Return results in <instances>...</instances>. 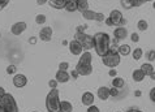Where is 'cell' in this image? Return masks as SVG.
Returning <instances> with one entry per match:
<instances>
[{
  "label": "cell",
  "instance_id": "6da1fadb",
  "mask_svg": "<svg viewBox=\"0 0 155 112\" xmlns=\"http://www.w3.org/2000/svg\"><path fill=\"white\" fill-rule=\"evenodd\" d=\"M110 35L107 33L99 31L94 35V48L98 56H104L110 50Z\"/></svg>",
  "mask_w": 155,
  "mask_h": 112
},
{
  "label": "cell",
  "instance_id": "7a4b0ae2",
  "mask_svg": "<svg viewBox=\"0 0 155 112\" xmlns=\"http://www.w3.org/2000/svg\"><path fill=\"white\" fill-rule=\"evenodd\" d=\"M0 112H18L16 99L11 93H5L0 98Z\"/></svg>",
  "mask_w": 155,
  "mask_h": 112
},
{
  "label": "cell",
  "instance_id": "3957f363",
  "mask_svg": "<svg viewBox=\"0 0 155 112\" xmlns=\"http://www.w3.org/2000/svg\"><path fill=\"white\" fill-rule=\"evenodd\" d=\"M46 108L48 112H60V98L58 89H51V91L47 94Z\"/></svg>",
  "mask_w": 155,
  "mask_h": 112
},
{
  "label": "cell",
  "instance_id": "277c9868",
  "mask_svg": "<svg viewBox=\"0 0 155 112\" xmlns=\"http://www.w3.org/2000/svg\"><path fill=\"white\" fill-rule=\"evenodd\" d=\"M120 60H121V56L119 55L117 50L114 48V47H110L108 52H107L104 56H102V63L104 64L106 67L111 68H116L120 64Z\"/></svg>",
  "mask_w": 155,
  "mask_h": 112
},
{
  "label": "cell",
  "instance_id": "5b68a950",
  "mask_svg": "<svg viewBox=\"0 0 155 112\" xmlns=\"http://www.w3.org/2000/svg\"><path fill=\"white\" fill-rule=\"evenodd\" d=\"M108 18L112 21L114 26H121V25H125V24H127V20L124 18L123 13H121V12H120L119 9L111 11V13H110V16H108Z\"/></svg>",
  "mask_w": 155,
  "mask_h": 112
},
{
  "label": "cell",
  "instance_id": "8992f818",
  "mask_svg": "<svg viewBox=\"0 0 155 112\" xmlns=\"http://www.w3.org/2000/svg\"><path fill=\"white\" fill-rule=\"evenodd\" d=\"M82 15V17L85 20H89V21H104V15L103 13H99V12H94V11H90V9H87V11H85L84 13H81Z\"/></svg>",
  "mask_w": 155,
  "mask_h": 112
},
{
  "label": "cell",
  "instance_id": "52a82bcc",
  "mask_svg": "<svg viewBox=\"0 0 155 112\" xmlns=\"http://www.w3.org/2000/svg\"><path fill=\"white\" fill-rule=\"evenodd\" d=\"M68 48H69V52L74 56H80L84 52V47L81 44V42H78L77 39H73L68 43Z\"/></svg>",
  "mask_w": 155,
  "mask_h": 112
},
{
  "label": "cell",
  "instance_id": "ba28073f",
  "mask_svg": "<svg viewBox=\"0 0 155 112\" xmlns=\"http://www.w3.org/2000/svg\"><path fill=\"white\" fill-rule=\"evenodd\" d=\"M74 69L78 72V74L80 76H90L93 73V65L91 64H80V63H77V65Z\"/></svg>",
  "mask_w": 155,
  "mask_h": 112
},
{
  "label": "cell",
  "instance_id": "9c48e42d",
  "mask_svg": "<svg viewBox=\"0 0 155 112\" xmlns=\"http://www.w3.org/2000/svg\"><path fill=\"white\" fill-rule=\"evenodd\" d=\"M13 85L17 89H22L28 85V77L22 73H16L13 77Z\"/></svg>",
  "mask_w": 155,
  "mask_h": 112
},
{
  "label": "cell",
  "instance_id": "30bf717a",
  "mask_svg": "<svg viewBox=\"0 0 155 112\" xmlns=\"http://www.w3.org/2000/svg\"><path fill=\"white\" fill-rule=\"evenodd\" d=\"M28 25L25 21H18V22H15L13 25H12L11 28V33L13 34V35H21L25 30H26Z\"/></svg>",
  "mask_w": 155,
  "mask_h": 112
},
{
  "label": "cell",
  "instance_id": "8fae6325",
  "mask_svg": "<svg viewBox=\"0 0 155 112\" xmlns=\"http://www.w3.org/2000/svg\"><path fill=\"white\" fill-rule=\"evenodd\" d=\"M52 35H54V30L50 26L42 28L41 31H39V39L43 41V42H50L51 39H52Z\"/></svg>",
  "mask_w": 155,
  "mask_h": 112
},
{
  "label": "cell",
  "instance_id": "7c38bea8",
  "mask_svg": "<svg viewBox=\"0 0 155 112\" xmlns=\"http://www.w3.org/2000/svg\"><path fill=\"white\" fill-rule=\"evenodd\" d=\"M128 35H129V33L125 26H117L114 30V37H115V39H117V41H124Z\"/></svg>",
  "mask_w": 155,
  "mask_h": 112
},
{
  "label": "cell",
  "instance_id": "4fadbf2b",
  "mask_svg": "<svg viewBox=\"0 0 155 112\" xmlns=\"http://www.w3.org/2000/svg\"><path fill=\"white\" fill-rule=\"evenodd\" d=\"M81 44H82L84 50H87V51L94 48V37L89 35V34H85L84 38L81 39Z\"/></svg>",
  "mask_w": 155,
  "mask_h": 112
},
{
  "label": "cell",
  "instance_id": "5bb4252c",
  "mask_svg": "<svg viewBox=\"0 0 155 112\" xmlns=\"http://www.w3.org/2000/svg\"><path fill=\"white\" fill-rule=\"evenodd\" d=\"M55 80H56L59 84H67L68 81L71 80V76L67 71H60L59 69L56 72V74H55Z\"/></svg>",
  "mask_w": 155,
  "mask_h": 112
},
{
  "label": "cell",
  "instance_id": "9a60e30c",
  "mask_svg": "<svg viewBox=\"0 0 155 112\" xmlns=\"http://www.w3.org/2000/svg\"><path fill=\"white\" fill-rule=\"evenodd\" d=\"M97 95L101 100H103V102L107 100V99L110 98V87H107V86H101V87H98Z\"/></svg>",
  "mask_w": 155,
  "mask_h": 112
},
{
  "label": "cell",
  "instance_id": "2e32d148",
  "mask_svg": "<svg viewBox=\"0 0 155 112\" xmlns=\"http://www.w3.org/2000/svg\"><path fill=\"white\" fill-rule=\"evenodd\" d=\"M94 94L93 93H90V91H86L82 94V97H81V102H82V104L84 106H91L94 104Z\"/></svg>",
  "mask_w": 155,
  "mask_h": 112
},
{
  "label": "cell",
  "instance_id": "e0dca14e",
  "mask_svg": "<svg viewBox=\"0 0 155 112\" xmlns=\"http://www.w3.org/2000/svg\"><path fill=\"white\" fill-rule=\"evenodd\" d=\"M91 61H93V55L89 51H84L80 55V60H78L80 64H91Z\"/></svg>",
  "mask_w": 155,
  "mask_h": 112
},
{
  "label": "cell",
  "instance_id": "ac0fdd59",
  "mask_svg": "<svg viewBox=\"0 0 155 112\" xmlns=\"http://www.w3.org/2000/svg\"><path fill=\"white\" fill-rule=\"evenodd\" d=\"M48 4L55 9H65L67 0H48Z\"/></svg>",
  "mask_w": 155,
  "mask_h": 112
},
{
  "label": "cell",
  "instance_id": "d6986e66",
  "mask_svg": "<svg viewBox=\"0 0 155 112\" xmlns=\"http://www.w3.org/2000/svg\"><path fill=\"white\" fill-rule=\"evenodd\" d=\"M145 77H146V74L141 69H136L132 73V78H133V81H136V82H142V81L145 80Z\"/></svg>",
  "mask_w": 155,
  "mask_h": 112
},
{
  "label": "cell",
  "instance_id": "ffe728a7",
  "mask_svg": "<svg viewBox=\"0 0 155 112\" xmlns=\"http://www.w3.org/2000/svg\"><path fill=\"white\" fill-rule=\"evenodd\" d=\"M73 106L68 100H60V112H72Z\"/></svg>",
  "mask_w": 155,
  "mask_h": 112
},
{
  "label": "cell",
  "instance_id": "44dd1931",
  "mask_svg": "<svg viewBox=\"0 0 155 112\" xmlns=\"http://www.w3.org/2000/svg\"><path fill=\"white\" fill-rule=\"evenodd\" d=\"M112 86L116 89H124L125 87V81H124V78H121V77H114L112 80Z\"/></svg>",
  "mask_w": 155,
  "mask_h": 112
},
{
  "label": "cell",
  "instance_id": "7402d4cb",
  "mask_svg": "<svg viewBox=\"0 0 155 112\" xmlns=\"http://www.w3.org/2000/svg\"><path fill=\"white\" fill-rule=\"evenodd\" d=\"M89 9V2L87 0H77V11L84 13L85 11Z\"/></svg>",
  "mask_w": 155,
  "mask_h": 112
},
{
  "label": "cell",
  "instance_id": "603a6c76",
  "mask_svg": "<svg viewBox=\"0 0 155 112\" xmlns=\"http://www.w3.org/2000/svg\"><path fill=\"white\" fill-rule=\"evenodd\" d=\"M117 52L120 56H128L129 54H130V46L129 44H120L119 48H117Z\"/></svg>",
  "mask_w": 155,
  "mask_h": 112
},
{
  "label": "cell",
  "instance_id": "cb8c5ba5",
  "mask_svg": "<svg viewBox=\"0 0 155 112\" xmlns=\"http://www.w3.org/2000/svg\"><path fill=\"white\" fill-rule=\"evenodd\" d=\"M65 11L71 12V13H73V12H76V11H77V0H67Z\"/></svg>",
  "mask_w": 155,
  "mask_h": 112
},
{
  "label": "cell",
  "instance_id": "d4e9b609",
  "mask_svg": "<svg viewBox=\"0 0 155 112\" xmlns=\"http://www.w3.org/2000/svg\"><path fill=\"white\" fill-rule=\"evenodd\" d=\"M140 69L143 72L146 76H149L151 72H154V67H153V64H151V63H143V64L141 65Z\"/></svg>",
  "mask_w": 155,
  "mask_h": 112
},
{
  "label": "cell",
  "instance_id": "484cf974",
  "mask_svg": "<svg viewBox=\"0 0 155 112\" xmlns=\"http://www.w3.org/2000/svg\"><path fill=\"white\" fill-rule=\"evenodd\" d=\"M137 28H138L140 31H146V30L149 29V22L146 20H140L138 22H137Z\"/></svg>",
  "mask_w": 155,
  "mask_h": 112
},
{
  "label": "cell",
  "instance_id": "4316f807",
  "mask_svg": "<svg viewBox=\"0 0 155 112\" xmlns=\"http://www.w3.org/2000/svg\"><path fill=\"white\" fill-rule=\"evenodd\" d=\"M142 56H143V50L142 48H136L134 51H133V59H134L136 61L137 60H140Z\"/></svg>",
  "mask_w": 155,
  "mask_h": 112
},
{
  "label": "cell",
  "instance_id": "83f0119b",
  "mask_svg": "<svg viewBox=\"0 0 155 112\" xmlns=\"http://www.w3.org/2000/svg\"><path fill=\"white\" fill-rule=\"evenodd\" d=\"M46 16L45 15H37L35 16V22L37 25H45L46 24Z\"/></svg>",
  "mask_w": 155,
  "mask_h": 112
},
{
  "label": "cell",
  "instance_id": "f1b7e54d",
  "mask_svg": "<svg viewBox=\"0 0 155 112\" xmlns=\"http://www.w3.org/2000/svg\"><path fill=\"white\" fill-rule=\"evenodd\" d=\"M130 2V5L132 8H138V7H142L145 4V0H129Z\"/></svg>",
  "mask_w": 155,
  "mask_h": 112
},
{
  "label": "cell",
  "instance_id": "f546056e",
  "mask_svg": "<svg viewBox=\"0 0 155 112\" xmlns=\"http://www.w3.org/2000/svg\"><path fill=\"white\" fill-rule=\"evenodd\" d=\"M7 74H16V72H17V67L15 65V64H11V65H8L7 67Z\"/></svg>",
  "mask_w": 155,
  "mask_h": 112
},
{
  "label": "cell",
  "instance_id": "4dcf8cb0",
  "mask_svg": "<svg viewBox=\"0 0 155 112\" xmlns=\"http://www.w3.org/2000/svg\"><path fill=\"white\" fill-rule=\"evenodd\" d=\"M146 59H147L150 63L154 61L155 60V50H149L147 52H146Z\"/></svg>",
  "mask_w": 155,
  "mask_h": 112
},
{
  "label": "cell",
  "instance_id": "1f68e13d",
  "mask_svg": "<svg viewBox=\"0 0 155 112\" xmlns=\"http://www.w3.org/2000/svg\"><path fill=\"white\" fill-rule=\"evenodd\" d=\"M87 25H80V26L76 28V33H85L86 30H87Z\"/></svg>",
  "mask_w": 155,
  "mask_h": 112
},
{
  "label": "cell",
  "instance_id": "d6a6232c",
  "mask_svg": "<svg viewBox=\"0 0 155 112\" xmlns=\"http://www.w3.org/2000/svg\"><path fill=\"white\" fill-rule=\"evenodd\" d=\"M11 0H0V11H3L4 8H7L8 5H9Z\"/></svg>",
  "mask_w": 155,
  "mask_h": 112
},
{
  "label": "cell",
  "instance_id": "836d02e7",
  "mask_svg": "<svg viewBox=\"0 0 155 112\" xmlns=\"http://www.w3.org/2000/svg\"><path fill=\"white\" fill-rule=\"evenodd\" d=\"M68 67H69V63H68V61H61L59 64V69L60 71H67Z\"/></svg>",
  "mask_w": 155,
  "mask_h": 112
},
{
  "label": "cell",
  "instance_id": "e575fe53",
  "mask_svg": "<svg viewBox=\"0 0 155 112\" xmlns=\"http://www.w3.org/2000/svg\"><path fill=\"white\" fill-rule=\"evenodd\" d=\"M130 39H132L133 43H138L140 42V35L137 33H132L130 34Z\"/></svg>",
  "mask_w": 155,
  "mask_h": 112
},
{
  "label": "cell",
  "instance_id": "d590c367",
  "mask_svg": "<svg viewBox=\"0 0 155 112\" xmlns=\"http://www.w3.org/2000/svg\"><path fill=\"white\" fill-rule=\"evenodd\" d=\"M117 95H119V89H116V87H111V89H110V97L115 98V97H117Z\"/></svg>",
  "mask_w": 155,
  "mask_h": 112
},
{
  "label": "cell",
  "instance_id": "8d00e7d4",
  "mask_svg": "<svg viewBox=\"0 0 155 112\" xmlns=\"http://www.w3.org/2000/svg\"><path fill=\"white\" fill-rule=\"evenodd\" d=\"M58 81L56 80H50L48 81V86H50V87L51 89H58Z\"/></svg>",
  "mask_w": 155,
  "mask_h": 112
},
{
  "label": "cell",
  "instance_id": "74e56055",
  "mask_svg": "<svg viewBox=\"0 0 155 112\" xmlns=\"http://www.w3.org/2000/svg\"><path fill=\"white\" fill-rule=\"evenodd\" d=\"M121 5L125 8V9H130V8H132L130 2H129V0H121Z\"/></svg>",
  "mask_w": 155,
  "mask_h": 112
},
{
  "label": "cell",
  "instance_id": "f35d334b",
  "mask_svg": "<svg viewBox=\"0 0 155 112\" xmlns=\"http://www.w3.org/2000/svg\"><path fill=\"white\" fill-rule=\"evenodd\" d=\"M86 112H101V110H99L95 104H91V106H89V108Z\"/></svg>",
  "mask_w": 155,
  "mask_h": 112
},
{
  "label": "cell",
  "instance_id": "ab89813d",
  "mask_svg": "<svg viewBox=\"0 0 155 112\" xmlns=\"http://www.w3.org/2000/svg\"><path fill=\"white\" fill-rule=\"evenodd\" d=\"M69 76H71V78H73V80H77L80 77V74H78V72H77L76 69H73L71 73H69Z\"/></svg>",
  "mask_w": 155,
  "mask_h": 112
},
{
  "label": "cell",
  "instance_id": "60d3db41",
  "mask_svg": "<svg viewBox=\"0 0 155 112\" xmlns=\"http://www.w3.org/2000/svg\"><path fill=\"white\" fill-rule=\"evenodd\" d=\"M108 74H110V77H117V71H116V68H111Z\"/></svg>",
  "mask_w": 155,
  "mask_h": 112
},
{
  "label": "cell",
  "instance_id": "b9f144b4",
  "mask_svg": "<svg viewBox=\"0 0 155 112\" xmlns=\"http://www.w3.org/2000/svg\"><path fill=\"white\" fill-rule=\"evenodd\" d=\"M149 97H150V99H151V102H154V103H155V87H153L151 90H150Z\"/></svg>",
  "mask_w": 155,
  "mask_h": 112
},
{
  "label": "cell",
  "instance_id": "7bdbcfd3",
  "mask_svg": "<svg viewBox=\"0 0 155 112\" xmlns=\"http://www.w3.org/2000/svg\"><path fill=\"white\" fill-rule=\"evenodd\" d=\"M28 42L30 43V44H35V43H37V38L35 37H30L28 39Z\"/></svg>",
  "mask_w": 155,
  "mask_h": 112
},
{
  "label": "cell",
  "instance_id": "ee69618b",
  "mask_svg": "<svg viewBox=\"0 0 155 112\" xmlns=\"http://www.w3.org/2000/svg\"><path fill=\"white\" fill-rule=\"evenodd\" d=\"M104 24L107 25V26H114V24H112V21H111L108 17H107V18H104Z\"/></svg>",
  "mask_w": 155,
  "mask_h": 112
},
{
  "label": "cell",
  "instance_id": "f6af8a7d",
  "mask_svg": "<svg viewBox=\"0 0 155 112\" xmlns=\"http://www.w3.org/2000/svg\"><path fill=\"white\" fill-rule=\"evenodd\" d=\"M7 91H5V89H4L3 87V86H0V98H2L3 95H4V94H5Z\"/></svg>",
  "mask_w": 155,
  "mask_h": 112
},
{
  "label": "cell",
  "instance_id": "bcb514c9",
  "mask_svg": "<svg viewBox=\"0 0 155 112\" xmlns=\"http://www.w3.org/2000/svg\"><path fill=\"white\" fill-rule=\"evenodd\" d=\"M48 0H37V4L38 5H43V4H46Z\"/></svg>",
  "mask_w": 155,
  "mask_h": 112
},
{
  "label": "cell",
  "instance_id": "7dc6e473",
  "mask_svg": "<svg viewBox=\"0 0 155 112\" xmlns=\"http://www.w3.org/2000/svg\"><path fill=\"white\" fill-rule=\"evenodd\" d=\"M149 77H150V78H151L153 81H155V71L150 73V74H149Z\"/></svg>",
  "mask_w": 155,
  "mask_h": 112
},
{
  "label": "cell",
  "instance_id": "c3c4849f",
  "mask_svg": "<svg viewBox=\"0 0 155 112\" xmlns=\"http://www.w3.org/2000/svg\"><path fill=\"white\" fill-rule=\"evenodd\" d=\"M127 112H142L141 110H137V108H129Z\"/></svg>",
  "mask_w": 155,
  "mask_h": 112
},
{
  "label": "cell",
  "instance_id": "681fc988",
  "mask_svg": "<svg viewBox=\"0 0 155 112\" xmlns=\"http://www.w3.org/2000/svg\"><path fill=\"white\" fill-rule=\"evenodd\" d=\"M134 95H136V97H141L142 93L140 91V90H136V91H134Z\"/></svg>",
  "mask_w": 155,
  "mask_h": 112
},
{
  "label": "cell",
  "instance_id": "f907efd6",
  "mask_svg": "<svg viewBox=\"0 0 155 112\" xmlns=\"http://www.w3.org/2000/svg\"><path fill=\"white\" fill-rule=\"evenodd\" d=\"M153 8H154V9H155V2H153Z\"/></svg>",
  "mask_w": 155,
  "mask_h": 112
},
{
  "label": "cell",
  "instance_id": "816d5d0a",
  "mask_svg": "<svg viewBox=\"0 0 155 112\" xmlns=\"http://www.w3.org/2000/svg\"><path fill=\"white\" fill-rule=\"evenodd\" d=\"M145 2H154V0H145Z\"/></svg>",
  "mask_w": 155,
  "mask_h": 112
},
{
  "label": "cell",
  "instance_id": "f5cc1de1",
  "mask_svg": "<svg viewBox=\"0 0 155 112\" xmlns=\"http://www.w3.org/2000/svg\"><path fill=\"white\" fill-rule=\"evenodd\" d=\"M0 38H2V33H0Z\"/></svg>",
  "mask_w": 155,
  "mask_h": 112
},
{
  "label": "cell",
  "instance_id": "db71d44e",
  "mask_svg": "<svg viewBox=\"0 0 155 112\" xmlns=\"http://www.w3.org/2000/svg\"><path fill=\"white\" fill-rule=\"evenodd\" d=\"M33 112H38V111H33Z\"/></svg>",
  "mask_w": 155,
  "mask_h": 112
}]
</instances>
